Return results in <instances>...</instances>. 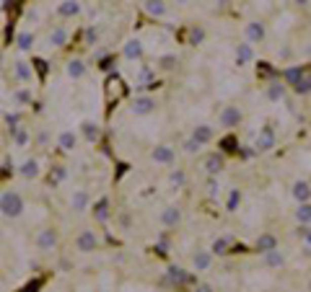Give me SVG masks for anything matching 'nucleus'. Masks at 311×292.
<instances>
[{"instance_id":"nucleus-1","label":"nucleus","mask_w":311,"mask_h":292,"mask_svg":"<svg viewBox=\"0 0 311 292\" xmlns=\"http://www.w3.org/2000/svg\"><path fill=\"white\" fill-rule=\"evenodd\" d=\"M21 212H24V197L16 189H6L0 194V215L16 220V217H21Z\"/></svg>"},{"instance_id":"nucleus-2","label":"nucleus","mask_w":311,"mask_h":292,"mask_svg":"<svg viewBox=\"0 0 311 292\" xmlns=\"http://www.w3.org/2000/svg\"><path fill=\"white\" fill-rule=\"evenodd\" d=\"M174 158H176V153H174L171 145H156V148L150 150V161L159 163V166H171Z\"/></svg>"},{"instance_id":"nucleus-3","label":"nucleus","mask_w":311,"mask_h":292,"mask_svg":"<svg viewBox=\"0 0 311 292\" xmlns=\"http://www.w3.org/2000/svg\"><path fill=\"white\" fill-rule=\"evenodd\" d=\"M96 246H99V235L94 230H81V235L75 238V249L81 254H91L96 251Z\"/></svg>"},{"instance_id":"nucleus-4","label":"nucleus","mask_w":311,"mask_h":292,"mask_svg":"<svg viewBox=\"0 0 311 292\" xmlns=\"http://www.w3.org/2000/svg\"><path fill=\"white\" fill-rule=\"evenodd\" d=\"M130 109H132V114H135V117H148L150 111H156V99L153 96H135Z\"/></svg>"},{"instance_id":"nucleus-5","label":"nucleus","mask_w":311,"mask_h":292,"mask_svg":"<svg viewBox=\"0 0 311 292\" xmlns=\"http://www.w3.org/2000/svg\"><path fill=\"white\" fill-rule=\"evenodd\" d=\"M264 34H267V29H264L262 21H247L244 24V36H247L249 44H259L264 39Z\"/></svg>"},{"instance_id":"nucleus-6","label":"nucleus","mask_w":311,"mask_h":292,"mask_svg":"<svg viewBox=\"0 0 311 292\" xmlns=\"http://www.w3.org/2000/svg\"><path fill=\"white\" fill-rule=\"evenodd\" d=\"M55 246H57V230H55V228H44V230H39V235H36V249H39L42 254L52 251Z\"/></svg>"},{"instance_id":"nucleus-7","label":"nucleus","mask_w":311,"mask_h":292,"mask_svg":"<svg viewBox=\"0 0 311 292\" xmlns=\"http://www.w3.org/2000/svg\"><path fill=\"white\" fill-rule=\"evenodd\" d=\"M218 122H220V127H226V129L239 127V122H241V109H239V106H226L223 111H220Z\"/></svg>"},{"instance_id":"nucleus-8","label":"nucleus","mask_w":311,"mask_h":292,"mask_svg":"<svg viewBox=\"0 0 311 292\" xmlns=\"http://www.w3.org/2000/svg\"><path fill=\"white\" fill-rule=\"evenodd\" d=\"M254 148H257V150H262V153L273 150V148H275V129H273V127H262V129H259V134H257Z\"/></svg>"},{"instance_id":"nucleus-9","label":"nucleus","mask_w":311,"mask_h":292,"mask_svg":"<svg viewBox=\"0 0 311 292\" xmlns=\"http://www.w3.org/2000/svg\"><path fill=\"white\" fill-rule=\"evenodd\" d=\"M143 11L153 18H164L169 13V6H166V0H143Z\"/></svg>"},{"instance_id":"nucleus-10","label":"nucleus","mask_w":311,"mask_h":292,"mask_svg":"<svg viewBox=\"0 0 311 292\" xmlns=\"http://www.w3.org/2000/svg\"><path fill=\"white\" fill-rule=\"evenodd\" d=\"M122 57L125 60H140L143 57V41L140 39H127L122 47Z\"/></svg>"},{"instance_id":"nucleus-11","label":"nucleus","mask_w":311,"mask_h":292,"mask_svg":"<svg viewBox=\"0 0 311 292\" xmlns=\"http://www.w3.org/2000/svg\"><path fill=\"white\" fill-rule=\"evenodd\" d=\"M179 222H182V210H179V207H164V210H161V225L176 228Z\"/></svg>"},{"instance_id":"nucleus-12","label":"nucleus","mask_w":311,"mask_h":292,"mask_svg":"<svg viewBox=\"0 0 311 292\" xmlns=\"http://www.w3.org/2000/svg\"><path fill=\"white\" fill-rule=\"evenodd\" d=\"M254 249H257L259 254H267V251L278 249V238H275L273 233H262V235H257V240H254Z\"/></svg>"},{"instance_id":"nucleus-13","label":"nucleus","mask_w":311,"mask_h":292,"mask_svg":"<svg viewBox=\"0 0 311 292\" xmlns=\"http://www.w3.org/2000/svg\"><path fill=\"white\" fill-rule=\"evenodd\" d=\"M223 168H226V158H223V155L213 153V155H208V158H205V171H208V176H218Z\"/></svg>"},{"instance_id":"nucleus-14","label":"nucleus","mask_w":311,"mask_h":292,"mask_svg":"<svg viewBox=\"0 0 311 292\" xmlns=\"http://www.w3.org/2000/svg\"><path fill=\"white\" fill-rule=\"evenodd\" d=\"M57 145H60V150H65V153H73V150H75V145H78V134H75L73 129H65V132H60Z\"/></svg>"},{"instance_id":"nucleus-15","label":"nucleus","mask_w":311,"mask_h":292,"mask_svg":"<svg viewBox=\"0 0 311 292\" xmlns=\"http://www.w3.org/2000/svg\"><path fill=\"white\" fill-rule=\"evenodd\" d=\"M88 202H91L88 191H86V189H75L73 197H70V207H73L75 212H86V210H88Z\"/></svg>"},{"instance_id":"nucleus-16","label":"nucleus","mask_w":311,"mask_h":292,"mask_svg":"<svg viewBox=\"0 0 311 292\" xmlns=\"http://www.w3.org/2000/svg\"><path fill=\"white\" fill-rule=\"evenodd\" d=\"M81 0H62V3L57 6V13L62 16V18H73V16H78L81 13Z\"/></svg>"},{"instance_id":"nucleus-17","label":"nucleus","mask_w":311,"mask_h":292,"mask_svg":"<svg viewBox=\"0 0 311 292\" xmlns=\"http://www.w3.org/2000/svg\"><path fill=\"white\" fill-rule=\"evenodd\" d=\"M189 137H192V140H197L200 145H208V142L213 140V127H210V124H197V127L192 129Z\"/></svg>"},{"instance_id":"nucleus-18","label":"nucleus","mask_w":311,"mask_h":292,"mask_svg":"<svg viewBox=\"0 0 311 292\" xmlns=\"http://www.w3.org/2000/svg\"><path fill=\"white\" fill-rule=\"evenodd\" d=\"M236 65H249L252 60H254V50H252V44L249 41H244V44H239L236 47Z\"/></svg>"},{"instance_id":"nucleus-19","label":"nucleus","mask_w":311,"mask_h":292,"mask_svg":"<svg viewBox=\"0 0 311 292\" xmlns=\"http://www.w3.org/2000/svg\"><path fill=\"white\" fill-rule=\"evenodd\" d=\"M210 264H213V254H210V251H197V254L192 256V266L197 269V272H208Z\"/></svg>"},{"instance_id":"nucleus-20","label":"nucleus","mask_w":311,"mask_h":292,"mask_svg":"<svg viewBox=\"0 0 311 292\" xmlns=\"http://www.w3.org/2000/svg\"><path fill=\"white\" fill-rule=\"evenodd\" d=\"M291 194H293V199L298 202V205L308 202V199H311V186H308V181H296L293 189H291Z\"/></svg>"},{"instance_id":"nucleus-21","label":"nucleus","mask_w":311,"mask_h":292,"mask_svg":"<svg viewBox=\"0 0 311 292\" xmlns=\"http://www.w3.org/2000/svg\"><path fill=\"white\" fill-rule=\"evenodd\" d=\"M68 29L65 26H52V31H50V44L52 47H65L68 44Z\"/></svg>"},{"instance_id":"nucleus-22","label":"nucleus","mask_w":311,"mask_h":292,"mask_svg":"<svg viewBox=\"0 0 311 292\" xmlns=\"http://www.w3.org/2000/svg\"><path fill=\"white\" fill-rule=\"evenodd\" d=\"M166 277H169V282H174V284H187V282H192V277L184 272L182 266H169Z\"/></svg>"},{"instance_id":"nucleus-23","label":"nucleus","mask_w":311,"mask_h":292,"mask_svg":"<svg viewBox=\"0 0 311 292\" xmlns=\"http://www.w3.org/2000/svg\"><path fill=\"white\" fill-rule=\"evenodd\" d=\"M65 73H68V78H73V80H81L86 75V62L83 60H70L68 67H65Z\"/></svg>"},{"instance_id":"nucleus-24","label":"nucleus","mask_w":311,"mask_h":292,"mask_svg":"<svg viewBox=\"0 0 311 292\" xmlns=\"http://www.w3.org/2000/svg\"><path fill=\"white\" fill-rule=\"evenodd\" d=\"M18 173L24 176L26 181H31V178H36V176H39V163H36L34 158H29V161H24V163H21Z\"/></svg>"},{"instance_id":"nucleus-25","label":"nucleus","mask_w":311,"mask_h":292,"mask_svg":"<svg viewBox=\"0 0 311 292\" xmlns=\"http://www.w3.org/2000/svg\"><path fill=\"white\" fill-rule=\"evenodd\" d=\"M81 132H83V137H86L88 142H96V140L101 137V129H99L96 122H83V124H81Z\"/></svg>"},{"instance_id":"nucleus-26","label":"nucleus","mask_w":311,"mask_h":292,"mask_svg":"<svg viewBox=\"0 0 311 292\" xmlns=\"http://www.w3.org/2000/svg\"><path fill=\"white\" fill-rule=\"evenodd\" d=\"M264 256V266H270V269H280L283 264H285V256L278 251V249H273V251H267V254H262Z\"/></svg>"},{"instance_id":"nucleus-27","label":"nucleus","mask_w":311,"mask_h":292,"mask_svg":"<svg viewBox=\"0 0 311 292\" xmlns=\"http://www.w3.org/2000/svg\"><path fill=\"white\" fill-rule=\"evenodd\" d=\"M34 41H36V39H34V34H31V31H21V34L16 36V44H18V50H21V52H29V50L34 47Z\"/></svg>"},{"instance_id":"nucleus-28","label":"nucleus","mask_w":311,"mask_h":292,"mask_svg":"<svg viewBox=\"0 0 311 292\" xmlns=\"http://www.w3.org/2000/svg\"><path fill=\"white\" fill-rule=\"evenodd\" d=\"M296 220L301 222V225H311V202H303V205H298L296 210Z\"/></svg>"},{"instance_id":"nucleus-29","label":"nucleus","mask_w":311,"mask_h":292,"mask_svg":"<svg viewBox=\"0 0 311 292\" xmlns=\"http://www.w3.org/2000/svg\"><path fill=\"white\" fill-rule=\"evenodd\" d=\"M31 65L29 62H24V60H21V62H16V78L18 80H24V83H29L31 80Z\"/></svg>"},{"instance_id":"nucleus-30","label":"nucleus","mask_w":311,"mask_h":292,"mask_svg":"<svg viewBox=\"0 0 311 292\" xmlns=\"http://www.w3.org/2000/svg\"><path fill=\"white\" fill-rule=\"evenodd\" d=\"M285 96V83H270L267 85V99L270 101H280Z\"/></svg>"},{"instance_id":"nucleus-31","label":"nucleus","mask_w":311,"mask_h":292,"mask_svg":"<svg viewBox=\"0 0 311 292\" xmlns=\"http://www.w3.org/2000/svg\"><path fill=\"white\" fill-rule=\"evenodd\" d=\"M169 184H171V186H176V189L184 186V184H187V173H184L182 168H174V171L169 173Z\"/></svg>"},{"instance_id":"nucleus-32","label":"nucleus","mask_w":311,"mask_h":292,"mask_svg":"<svg viewBox=\"0 0 311 292\" xmlns=\"http://www.w3.org/2000/svg\"><path fill=\"white\" fill-rule=\"evenodd\" d=\"M210 254H218V256L228 254V238H215V240L210 243Z\"/></svg>"},{"instance_id":"nucleus-33","label":"nucleus","mask_w":311,"mask_h":292,"mask_svg":"<svg viewBox=\"0 0 311 292\" xmlns=\"http://www.w3.org/2000/svg\"><path fill=\"white\" fill-rule=\"evenodd\" d=\"M94 217H96L99 222H106V220H109V205H106V199H101L99 205L94 207Z\"/></svg>"},{"instance_id":"nucleus-34","label":"nucleus","mask_w":311,"mask_h":292,"mask_svg":"<svg viewBox=\"0 0 311 292\" xmlns=\"http://www.w3.org/2000/svg\"><path fill=\"white\" fill-rule=\"evenodd\" d=\"M13 142H16V148H24V145L29 142V132H26V127L13 129Z\"/></svg>"},{"instance_id":"nucleus-35","label":"nucleus","mask_w":311,"mask_h":292,"mask_svg":"<svg viewBox=\"0 0 311 292\" xmlns=\"http://www.w3.org/2000/svg\"><path fill=\"white\" fill-rule=\"evenodd\" d=\"M239 202H241V191H239V189H231V194H228V205H226V210H228V212H236V207H239Z\"/></svg>"},{"instance_id":"nucleus-36","label":"nucleus","mask_w":311,"mask_h":292,"mask_svg":"<svg viewBox=\"0 0 311 292\" xmlns=\"http://www.w3.org/2000/svg\"><path fill=\"white\" fill-rule=\"evenodd\" d=\"M293 88H296V93H311V78L301 75V80H298Z\"/></svg>"},{"instance_id":"nucleus-37","label":"nucleus","mask_w":311,"mask_h":292,"mask_svg":"<svg viewBox=\"0 0 311 292\" xmlns=\"http://www.w3.org/2000/svg\"><path fill=\"white\" fill-rule=\"evenodd\" d=\"M301 75H303V73H301V67H291V70L285 73V80L291 83V85H296V83L301 80Z\"/></svg>"},{"instance_id":"nucleus-38","label":"nucleus","mask_w":311,"mask_h":292,"mask_svg":"<svg viewBox=\"0 0 311 292\" xmlns=\"http://www.w3.org/2000/svg\"><path fill=\"white\" fill-rule=\"evenodd\" d=\"M203 39H205V29L195 26V29L189 31V41H192V44H200V41H203Z\"/></svg>"},{"instance_id":"nucleus-39","label":"nucleus","mask_w":311,"mask_h":292,"mask_svg":"<svg viewBox=\"0 0 311 292\" xmlns=\"http://www.w3.org/2000/svg\"><path fill=\"white\" fill-rule=\"evenodd\" d=\"M200 148H203V145H200L197 140H192V137H187V140H184V153H197Z\"/></svg>"},{"instance_id":"nucleus-40","label":"nucleus","mask_w":311,"mask_h":292,"mask_svg":"<svg viewBox=\"0 0 311 292\" xmlns=\"http://www.w3.org/2000/svg\"><path fill=\"white\" fill-rule=\"evenodd\" d=\"M86 41H88V44H96V41H99V31H96L94 26L86 29Z\"/></svg>"},{"instance_id":"nucleus-41","label":"nucleus","mask_w":311,"mask_h":292,"mask_svg":"<svg viewBox=\"0 0 311 292\" xmlns=\"http://www.w3.org/2000/svg\"><path fill=\"white\" fill-rule=\"evenodd\" d=\"M174 62H176V57H174V55H166V57L161 60V67H164V70H171Z\"/></svg>"},{"instance_id":"nucleus-42","label":"nucleus","mask_w":311,"mask_h":292,"mask_svg":"<svg viewBox=\"0 0 311 292\" xmlns=\"http://www.w3.org/2000/svg\"><path fill=\"white\" fill-rule=\"evenodd\" d=\"M208 194L210 197H218V181H215V176H210V181H208Z\"/></svg>"},{"instance_id":"nucleus-43","label":"nucleus","mask_w":311,"mask_h":292,"mask_svg":"<svg viewBox=\"0 0 311 292\" xmlns=\"http://www.w3.org/2000/svg\"><path fill=\"white\" fill-rule=\"evenodd\" d=\"M65 176H68L65 166H57V168H55V181H65Z\"/></svg>"},{"instance_id":"nucleus-44","label":"nucleus","mask_w":311,"mask_h":292,"mask_svg":"<svg viewBox=\"0 0 311 292\" xmlns=\"http://www.w3.org/2000/svg\"><path fill=\"white\" fill-rule=\"evenodd\" d=\"M16 101H21V104L29 101V91H18V93H16Z\"/></svg>"},{"instance_id":"nucleus-45","label":"nucleus","mask_w":311,"mask_h":292,"mask_svg":"<svg viewBox=\"0 0 311 292\" xmlns=\"http://www.w3.org/2000/svg\"><path fill=\"white\" fill-rule=\"evenodd\" d=\"M301 235L306 238V243H311V228H303V225H301Z\"/></svg>"},{"instance_id":"nucleus-46","label":"nucleus","mask_w":311,"mask_h":292,"mask_svg":"<svg viewBox=\"0 0 311 292\" xmlns=\"http://www.w3.org/2000/svg\"><path fill=\"white\" fill-rule=\"evenodd\" d=\"M195 292H213V287H210V284H197Z\"/></svg>"},{"instance_id":"nucleus-47","label":"nucleus","mask_w":311,"mask_h":292,"mask_svg":"<svg viewBox=\"0 0 311 292\" xmlns=\"http://www.w3.org/2000/svg\"><path fill=\"white\" fill-rule=\"evenodd\" d=\"M293 3H296V6H308L311 0H293Z\"/></svg>"},{"instance_id":"nucleus-48","label":"nucleus","mask_w":311,"mask_h":292,"mask_svg":"<svg viewBox=\"0 0 311 292\" xmlns=\"http://www.w3.org/2000/svg\"><path fill=\"white\" fill-rule=\"evenodd\" d=\"M174 3H179V6H187V3H192V0H174Z\"/></svg>"},{"instance_id":"nucleus-49","label":"nucleus","mask_w":311,"mask_h":292,"mask_svg":"<svg viewBox=\"0 0 311 292\" xmlns=\"http://www.w3.org/2000/svg\"><path fill=\"white\" fill-rule=\"evenodd\" d=\"M308 292H311V279H308Z\"/></svg>"},{"instance_id":"nucleus-50","label":"nucleus","mask_w":311,"mask_h":292,"mask_svg":"<svg viewBox=\"0 0 311 292\" xmlns=\"http://www.w3.org/2000/svg\"><path fill=\"white\" fill-rule=\"evenodd\" d=\"M308 186H311V176H308Z\"/></svg>"}]
</instances>
